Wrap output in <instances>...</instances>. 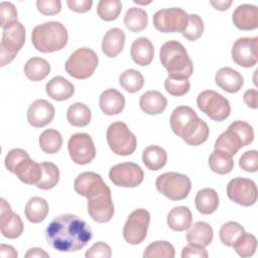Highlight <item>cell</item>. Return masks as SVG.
<instances>
[{
  "mask_svg": "<svg viewBox=\"0 0 258 258\" xmlns=\"http://www.w3.org/2000/svg\"><path fill=\"white\" fill-rule=\"evenodd\" d=\"M25 28L22 23L15 21L3 28L0 43V66L11 62L25 42Z\"/></svg>",
  "mask_w": 258,
  "mask_h": 258,
  "instance_id": "6",
  "label": "cell"
},
{
  "mask_svg": "<svg viewBox=\"0 0 258 258\" xmlns=\"http://www.w3.org/2000/svg\"><path fill=\"white\" fill-rule=\"evenodd\" d=\"M195 204L201 214L211 215L215 213L219 207V196L213 188H202L196 195Z\"/></svg>",
  "mask_w": 258,
  "mask_h": 258,
  "instance_id": "30",
  "label": "cell"
},
{
  "mask_svg": "<svg viewBox=\"0 0 258 258\" xmlns=\"http://www.w3.org/2000/svg\"><path fill=\"white\" fill-rule=\"evenodd\" d=\"M148 24L147 12L139 7L129 8L124 16V25L131 32H140Z\"/></svg>",
  "mask_w": 258,
  "mask_h": 258,
  "instance_id": "34",
  "label": "cell"
},
{
  "mask_svg": "<svg viewBox=\"0 0 258 258\" xmlns=\"http://www.w3.org/2000/svg\"><path fill=\"white\" fill-rule=\"evenodd\" d=\"M164 87L168 94L175 96V97H180V96L185 95L189 91L190 84H189L188 79L168 76L165 79Z\"/></svg>",
  "mask_w": 258,
  "mask_h": 258,
  "instance_id": "45",
  "label": "cell"
},
{
  "mask_svg": "<svg viewBox=\"0 0 258 258\" xmlns=\"http://www.w3.org/2000/svg\"><path fill=\"white\" fill-rule=\"evenodd\" d=\"M68 39V30L58 21H48L36 25L31 32L33 46L43 53L62 49L67 45Z\"/></svg>",
  "mask_w": 258,
  "mask_h": 258,
  "instance_id": "3",
  "label": "cell"
},
{
  "mask_svg": "<svg viewBox=\"0 0 258 258\" xmlns=\"http://www.w3.org/2000/svg\"><path fill=\"white\" fill-rule=\"evenodd\" d=\"M41 173L40 164L30 159V157L23 159L14 171V174L26 184H36L41 178Z\"/></svg>",
  "mask_w": 258,
  "mask_h": 258,
  "instance_id": "28",
  "label": "cell"
},
{
  "mask_svg": "<svg viewBox=\"0 0 258 258\" xmlns=\"http://www.w3.org/2000/svg\"><path fill=\"white\" fill-rule=\"evenodd\" d=\"M215 81L218 87L231 94L239 92L244 84L242 75L229 67L220 69L216 73Z\"/></svg>",
  "mask_w": 258,
  "mask_h": 258,
  "instance_id": "22",
  "label": "cell"
},
{
  "mask_svg": "<svg viewBox=\"0 0 258 258\" xmlns=\"http://www.w3.org/2000/svg\"><path fill=\"white\" fill-rule=\"evenodd\" d=\"M109 177L117 186L136 187L143 181L144 172L134 162H123L110 168Z\"/></svg>",
  "mask_w": 258,
  "mask_h": 258,
  "instance_id": "15",
  "label": "cell"
},
{
  "mask_svg": "<svg viewBox=\"0 0 258 258\" xmlns=\"http://www.w3.org/2000/svg\"><path fill=\"white\" fill-rule=\"evenodd\" d=\"M245 232L244 228L237 222H227L225 223L219 231V236L221 242L228 246L233 247L236 241L241 237V235Z\"/></svg>",
  "mask_w": 258,
  "mask_h": 258,
  "instance_id": "41",
  "label": "cell"
},
{
  "mask_svg": "<svg viewBox=\"0 0 258 258\" xmlns=\"http://www.w3.org/2000/svg\"><path fill=\"white\" fill-rule=\"evenodd\" d=\"M0 255L2 257L5 258H16L18 256L16 250L10 246V245H6V244H1L0 246Z\"/></svg>",
  "mask_w": 258,
  "mask_h": 258,
  "instance_id": "55",
  "label": "cell"
},
{
  "mask_svg": "<svg viewBox=\"0 0 258 258\" xmlns=\"http://www.w3.org/2000/svg\"><path fill=\"white\" fill-rule=\"evenodd\" d=\"M197 105L210 119L217 122L226 120L231 113L228 99L213 90H206L200 93L197 98Z\"/></svg>",
  "mask_w": 258,
  "mask_h": 258,
  "instance_id": "10",
  "label": "cell"
},
{
  "mask_svg": "<svg viewBox=\"0 0 258 258\" xmlns=\"http://www.w3.org/2000/svg\"><path fill=\"white\" fill-rule=\"evenodd\" d=\"M54 107L46 100H35L27 110L28 123L36 128L44 127L49 124L54 117Z\"/></svg>",
  "mask_w": 258,
  "mask_h": 258,
  "instance_id": "19",
  "label": "cell"
},
{
  "mask_svg": "<svg viewBox=\"0 0 258 258\" xmlns=\"http://www.w3.org/2000/svg\"><path fill=\"white\" fill-rule=\"evenodd\" d=\"M175 255L173 246L167 241H155L144 250V258H173Z\"/></svg>",
  "mask_w": 258,
  "mask_h": 258,
  "instance_id": "42",
  "label": "cell"
},
{
  "mask_svg": "<svg viewBox=\"0 0 258 258\" xmlns=\"http://www.w3.org/2000/svg\"><path fill=\"white\" fill-rule=\"evenodd\" d=\"M227 195L234 203L250 207L257 202V186L250 178L235 177L227 185Z\"/></svg>",
  "mask_w": 258,
  "mask_h": 258,
  "instance_id": "14",
  "label": "cell"
},
{
  "mask_svg": "<svg viewBox=\"0 0 258 258\" xmlns=\"http://www.w3.org/2000/svg\"><path fill=\"white\" fill-rule=\"evenodd\" d=\"M142 161L149 170L156 171L166 164L167 153L158 145H150L143 150Z\"/></svg>",
  "mask_w": 258,
  "mask_h": 258,
  "instance_id": "32",
  "label": "cell"
},
{
  "mask_svg": "<svg viewBox=\"0 0 258 258\" xmlns=\"http://www.w3.org/2000/svg\"><path fill=\"white\" fill-rule=\"evenodd\" d=\"M192 215L187 207L179 206L171 209L167 215L168 227L176 232L187 230L191 226Z\"/></svg>",
  "mask_w": 258,
  "mask_h": 258,
  "instance_id": "29",
  "label": "cell"
},
{
  "mask_svg": "<svg viewBox=\"0 0 258 258\" xmlns=\"http://www.w3.org/2000/svg\"><path fill=\"white\" fill-rule=\"evenodd\" d=\"M67 4L72 11L78 13H85L89 11L93 5L92 0H68Z\"/></svg>",
  "mask_w": 258,
  "mask_h": 258,
  "instance_id": "53",
  "label": "cell"
},
{
  "mask_svg": "<svg viewBox=\"0 0 258 258\" xmlns=\"http://www.w3.org/2000/svg\"><path fill=\"white\" fill-rule=\"evenodd\" d=\"M155 185L157 190L171 201L184 200L191 188V182L187 175L169 171L157 176Z\"/></svg>",
  "mask_w": 258,
  "mask_h": 258,
  "instance_id": "8",
  "label": "cell"
},
{
  "mask_svg": "<svg viewBox=\"0 0 258 258\" xmlns=\"http://www.w3.org/2000/svg\"><path fill=\"white\" fill-rule=\"evenodd\" d=\"M48 97L55 101H64L70 99L75 92L74 85L61 76L52 78L45 86Z\"/></svg>",
  "mask_w": 258,
  "mask_h": 258,
  "instance_id": "27",
  "label": "cell"
},
{
  "mask_svg": "<svg viewBox=\"0 0 258 258\" xmlns=\"http://www.w3.org/2000/svg\"><path fill=\"white\" fill-rule=\"evenodd\" d=\"M257 98H258V91L255 90V89L247 90L243 95V100H244L245 104L248 107L252 108V109H257L258 108Z\"/></svg>",
  "mask_w": 258,
  "mask_h": 258,
  "instance_id": "54",
  "label": "cell"
},
{
  "mask_svg": "<svg viewBox=\"0 0 258 258\" xmlns=\"http://www.w3.org/2000/svg\"><path fill=\"white\" fill-rule=\"evenodd\" d=\"M47 243L58 252H76L83 249L92 239L91 227L73 214L55 217L45 230Z\"/></svg>",
  "mask_w": 258,
  "mask_h": 258,
  "instance_id": "1",
  "label": "cell"
},
{
  "mask_svg": "<svg viewBox=\"0 0 258 258\" xmlns=\"http://www.w3.org/2000/svg\"><path fill=\"white\" fill-rule=\"evenodd\" d=\"M36 7L43 15H54L61 10V2L59 0H37Z\"/></svg>",
  "mask_w": 258,
  "mask_h": 258,
  "instance_id": "50",
  "label": "cell"
},
{
  "mask_svg": "<svg viewBox=\"0 0 258 258\" xmlns=\"http://www.w3.org/2000/svg\"><path fill=\"white\" fill-rule=\"evenodd\" d=\"M62 137L55 129H46L39 136V146L44 153L53 154L60 150Z\"/></svg>",
  "mask_w": 258,
  "mask_h": 258,
  "instance_id": "38",
  "label": "cell"
},
{
  "mask_svg": "<svg viewBox=\"0 0 258 258\" xmlns=\"http://www.w3.org/2000/svg\"><path fill=\"white\" fill-rule=\"evenodd\" d=\"M188 14L181 8L172 7L156 11L153 25L160 32H181L187 25Z\"/></svg>",
  "mask_w": 258,
  "mask_h": 258,
  "instance_id": "12",
  "label": "cell"
},
{
  "mask_svg": "<svg viewBox=\"0 0 258 258\" xmlns=\"http://www.w3.org/2000/svg\"><path fill=\"white\" fill-rule=\"evenodd\" d=\"M88 199V213L98 223L109 222L114 215V205L108 185L93 194Z\"/></svg>",
  "mask_w": 258,
  "mask_h": 258,
  "instance_id": "13",
  "label": "cell"
},
{
  "mask_svg": "<svg viewBox=\"0 0 258 258\" xmlns=\"http://www.w3.org/2000/svg\"><path fill=\"white\" fill-rule=\"evenodd\" d=\"M68 149L72 160L77 164H88L96 156L93 139L87 133H76L72 135L68 143Z\"/></svg>",
  "mask_w": 258,
  "mask_h": 258,
  "instance_id": "16",
  "label": "cell"
},
{
  "mask_svg": "<svg viewBox=\"0 0 258 258\" xmlns=\"http://www.w3.org/2000/svg\"><path fill=\"white\" fill-rule=\"evenodd\" d=\"M17 21V10L13 3L3 1L0 3V25L2 28Z\"/></svg>",
  "mask_w": 258,
  "mask_h": 258,
  "instance_id": "47",
  "label": "cell"
},
{
  "mask_svg": "<svg viewBox=\"0 0 258 258\" xmlns=\"http://www.w3.org/2000/svg\"><path fill=\"white\" fill-rule=\"evenodd\" d=\"M106 138L110 149L117 155H130L135 151L137 146L135 135L121 121L114 122L108 127Z\"/></svg>",
  "mask_w": 258,
  "mask_h": 258,
  "instance_id": "9",
  "label": "cell"
},
{
  "mask_svg": "<svg viewBox=\"0 0 258 258\" xmlns=\"http://www.w3.org/2000/svg\"><path fill=\"white\" fill-rule=\"evenodd\" d=\"M239 166L247 172H256L258 169L257 150H248L244 152L239 159Z\"/></svg>",
  "mask_w": 258,
  "mask_h": 258,
  "instance_id": "49",
  "label": "cell"
},
{
  "mask_svg": "<svg viewBox=\"0 0 258 258\" xmlns=\"http://www.w3.org/2000/svg\"><path fill=\"white\" fill-rule=\"evenodd\" d=\"M49 211L47 202L40 197H32L28 200L25 206V217L26 219L33 224H38L42 222Z\"/></svg>",
  "mask_w": 258,
  "mask_h": 258,
  "instance_id": "31",
  "label": "cell"
},
{
  "mask_svg": "<svg viewBox=\"0 0 258 258\" xmlns=\"http://www.w3.org/2000/svg\"><path fill=\"white\" fill-rule=\"evenodd\" d=\"M41 166V178L35 184L40 189H50L54 187L59 180V170L58 167L49 161H44L40 163Z\"/></svg>",
  "mask_w": 258,
  "mask_h": 258,
  "instance_id": "39",
  "label": "cell"
},
{
  "mask_svg": "<svg viewBox=\"0 0 258 258\" xmlns=\"http://www.w3.org/2000/svg\"><path fill=\"white\" fill-rule=\"evenodd\" d=\"M125 33L122 29L114 27L109 29L102 40V51L108 57H116L124 48Z\"/></svg>",
  "mask_w": 258,
  "mask_h": 258,
  "instance_id": "24",
  "label": "cell"
},
{
  "mask_svg": "<svg viewBox=\"0 0 258 258\" xmlns=\"http://www.w3.org/2000/svg\"><path fill=\"white\" fill-rule=\"evenodd\" d=\"M106 185L102 176L93 171H86L79 174L74 182L75 190L85 197L89 198L91 195L100 190Z\"/></svg>",
  "mask_w": 258,
  "mask_h": 258,
  "instance_id": "21",
  "label": "cell"
},
{
  "mask_svg": "<svg viewBox=\"0 0 258 258\" xmlns=\"http://www.w3.org/2000/svg\"><path fill=\"white\" fill-rule=\"evenodd\" d=\"M204 32L203 19L198 14H188V21L186 27L180 32L187 40L195 41L199 39Z\"/></svg>",
  "mask_w": 258,
  "mask_h": 258,
  "instance_id": "46",
  "label": "cell"
},
{
  "mask_svg": "<svg viewBox=\"0 0 258 258\" xmlns=\"http://www.w3.org/2000/svg\"><path fill=\"white\" fill-rule=\"evenodd\" d=\"M130 54L133 61L141 67L151 63L154 57V47L147 37H139L131 44Z\"/></svg>",
  "mask_w": 258,
  "mask_h": 258,
  "instance_id": "25",
  "label": "cell"
},
{
  "mask_svg": "<svg viewBox=\"0 0 258 258\" xmlns=\"http://www.w3.org/2000/svg\"><path fill=\"white\" fill-rule=\"evenodd\" d=\"M99 106L105 115H117L125 107V97L116 89L105 90L100 96Z\"/></svg>",
  "mask_w": 258,
  "mask_h": 258,
  "instance_id": "23",
  "label": "cell"
},
{
  "mask_svg": "<svg viewBox=\"0 0 258 258\" xmlns=\"http://www.w3.org/2000/svg\"><path fill=\"white\" fill-rule=\"evenodd\" d=\"M92 118L90 108L84 103H74L67 111V119L69 123L75 127L87 126Z\"/></svg>",
  "mask_w": 258,
  "mask_h": 258,
  "instance_id": "36",
  "label": "cell"
},
{
  "mask_svg": "<svg viewBox=\"0 0 258 258\" xmlns=\"http://www.w3.org/2000/svg\"><path fill=\"white\" fill-rule=\"evenodd\" d=\"M99 63L97 53L89 47H81L75 50L66 61V72L73 78L85 80L91 77Z\"/></svg>",
  "mask_w": 258,
  "mask_h": 258,
  "instance_id": "7",
  "label": "cell"
},
{
  "mask_svg": "<svg viewBox=\"0 0 258 258\" xmlns=\"http://www.w3.org/2000/svg\"><path fill=\"white\" fill-rule=\"evenodd\" d=\"M170 128L185 143L198 146L207 141L210 133L208 124L199 118L188 106L176 107L170 116Z\"/></svg>",
  "mask_w": 258,
  "mask_h": 258,
  "instance_id": "2",
  "label": "cell"
},
{
  "mask_svg": "<svg viewBox=\"0 0 258 258\" xmlns=\"http://www.w3.org/2000/svg\"><path fill=\"white\" fill-rule=\"evenodd\" d=\"M182 258L188 257H198V258H207L208 252L205 246L197 244V243H188L185 247H183L181 252Z\"/></svg>",
  "mask_w": 258,
  "mask_h": 258,
  "instance_id": "52",
  "label": "cell"
},
{
  "mask_svg": "<svg viewBox=\"0 0 258 258\" xmlns=\"http://www.w3.org/2000/svg\"><path fill=\"white\" fill-rule=\"evenodd\" d=\"M85 256L87 258H95V257L110 258L112 256V252L108 244L104 242H97L86 252Z\"/></svg>",
  "mask_w": 258,
  "mask_h": 258,
  "instance_id": "51",
  "label": "cell"
},
{
  "mask_svg": "<svg viewBox=\"0 0 258 258\" xmlns=\"http://www.w3.org/2000/svg\"><path fill=\"white\" fill-rule=\"evenodd\" d=\"M149 223L150 214L147 210H134L129 215L123 228V237L125 241L131 245L142 243L147 236Z\"/></svg>",
  "mask_w": 258,
  "mask_h": 258,
  "instance_id": "11",
  "label": "cell"
},
{
  "mask_svg": "<svg viewBox=\"0 0 258 258\" xmlns=\"http://www.w3.org/2000/svg\"><path fill=\"white\" fill-rule=\"evenodd\" d=\"M233 23L240 30H253L258 27V8L252 4L239 5L233 12Z\"/></svg>",
  "mask_w": 258,
  "mask_h": 258,
  "instance_id": "20",
  "label": "cell"
},
{
  "mask_svg": "<svg viewBox=\"0 0 258 258\" xmlns=\"http://www.w3.org/2000/svg\"><path fill=\"white\" fill-rule=\"evenodd\" d=\"M254 139V130L245 121L237 120L231 123L215 142V149L235 155L241 147L247 146Z\"/></svg>",
  "mask_w": 258,
  "mask_h": 258,
  "instance_id": "5",
  "label": "cell"
},
{
  "mask_svg": "<svg viewBox=\"0 0 258 258\" xmlns=\"http://www.w3.org/2000/svg\"><path fill=\"white\" fill-rule=\"evenodd\" d=\"M140 109L149 115H157L161 114L166 106L167 100L166 98L158 91L151 90L144 93L139 100Z\"/></svg>",
  "mask_w": 258,
  "mask_h": 258,
  "instance_id": "26",
  "label": "cell"
},
{
  "mask_svg": "<svg viewBox=\"0 0 258 258\" xmlns=\"http://www.w3.org/2000/svg\"><path fill=\"white\" fill-rule=\"evenodd\" d=\"M236 253L241 257L254 255L257 248V240L254 235L244 232L233 246Z\"/></svg>",
  "mask_w": 258,
  "mask_h": 258,
  "instance_id": "44",
  "label": "cell"
},
{
  "mask_svg": "<svg viewBox=\"0 0 258 258\" xmlns=\"http://www.w3.org/2000/svg\"><path fill=\"white\" fill-rule=\"evenodd\" d=\"M25 257L26 258H34V257L41 258V257H49V255L41 248H31L26 252Z\"/></svg>",
  "mask_w": 258,
  "mask_h": 258,
  "instance_id": "56",
  "label": "cell"
},
{
  "mask_svg": "<svg viewBox=\"0 0 258 258\" xmlns=\"http://www.w3.org/2000/svg\"><path fill=\"white\" fill-rule=\"evenodd\" d=\"M119 84L128 93H136L142 89L144 78L140 72L130 69L124 71L120 75Z\"/></svg>",
  "mask_w": 258,
  "mask_h": 258,
  "instance_id": "40",
  "label": "cell"
},
{
  "mask_svg": "<svg viewBox=\"0 0 258 258\" xmlns=\"http://www.w3.org/2000/svg\"><path fill=\"white\" fill-rule=\"evenodd\" d=\"M210 4L212 6H214L215 9H217V10L225 11L231 6L232 1H225V0H223V1H219V0L218 1H210Z\"/></svg>",
  "mask_w": 258,
  "mask_h": 258,
  "instance_id": "57",
  "label": "cell"
},
{
  "mask_svg": "<svg viewBox=\"0 0 258 258\" xmlns=\"http://www.w3.org/2000/svg\"><path fill=\"white\" fill-rule=\"evenodd\" d=\"M160 62L168 72V76L188 79L194 72V64L185 47L177 40H169L162 44L159 51Z\"/></svg>",
  "mask_w": 258,
  "mask_h": 258,
  "instance_id": "4",
  "label": "cell"
},
{
  "mask_svg": "<svg viewBox=\"0 0 258 258\" xmlns=\"http://www.w3.org/2000/svg\"><path fill=\"white\" fill-rule=\"evenodd\" d=\"M257 46V36L238 38L232 47V59L236 64L243 68L254 67L258 60Z\"/></svg>",
  "mask_w": 258,
  "mask_h": 258,
  "instance_id": "17",
  "label": "cell"
},
{
  "mask_svg": "<svg viewBox=\"0 0 258 258\" xmlns=\"http://www.w3.org/2000/svg\"><path fill=\"white\" fill-rule=\"evenodd\" d=\"M213 228L205 222H197L189 229L186 234V241L188 243H197L203 246H208L213 241Z\"/></svg>",
  "mask_w": 258,
  "mask_h": 258,
  "instance_id": "35",
  "label": "cell"
},
{
  "mask_svg": "<svg viewBox=\"0 0 258 258\" xmlns=\"http://www.w3.org/2000/svg\"><path fill=\"white\" fill-rule=\"evenodd\" d=\"M30 157L29 154L21 148L11 149L5 157V167L12 173H14L16 166L25 158Z\"/></svg>",
  "mask_w": 258,
  "mask_h": 258,
  "instance_id": "48",
  "label": "cell"
},
{
  "mask_svg": "<svg viewBox=\"0 0 258 258\" xmlns=\"http://www.w3.org/2000/svg\"><path fill=\"white\" fill-rule=\"evenodd\" d=\"M209 165L218 174H228L234 167V161L229 153L215 149L209 157Z\"/></svg>",
  "mask_w": 258,
  "mask_h": 258,
  "instance_id": "37",
  "label": "cell"
},
{
  "mask_svg": "<svg viewBox=\"0 0 258 258\" xmlns=\"http://www.w3.org/2000/svg\"><path fill=\"white\" fill-rule=\"evenodd\" d=\"M50 73V64L41 57H31L24 66V74L32 82H39L46 78Z\"/></svg>",
  "mask_w": 258,
  "mask_h": 258,
  "instance_id": "33",
  "label": "cell"
},
{
  "mask_svg": "<svg viewBox=\"0 0 258 258\" xmlns=\"http://www.w3.org/2000/svg\"><path fill=\"white\" fill-rule=\"evenodd\" d=\"M1 234L8 239H16L23 232V223L18 214L12 212L8 203L1 199Z\"/></svg>",
  "mask_w": 258,
  "mask_h": 258,
  "instance_id": "18",
  "label": "cell"
},
{
  "mask_svg": "<svg viewBox=\"0 0 258 258\" xmlns=\"http://www.w3.org/2000/svg\"><path fill=\"white\" fill-rule=\"evenodd\" d=\"M122 10V4L119 0H101L98 3V16L105 21H112L118 18Z\"/></svg>",
  "mask_w": 258,
  "mask_h": 258,
  "instance_id": "43",
  "label": "cell"
}]
</instances>
